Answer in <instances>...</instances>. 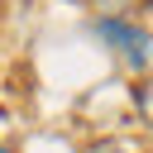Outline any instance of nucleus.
<instances>
[{
  "mask_svg": "<svg viewBox=\"0 0 153 153\" xmlns=\"http://www.w3.org/2000/svg\"><path fill=\"white\" fill-rule=\"evenodd\" d=\"M96 38L110 43L129 67H148V48H153V38H148L139 24H129V19H120V14H105V19H96Z\"/></svg>",
  "mask_w": 153,
  "mask_h": 153,
  "instance_id": "nucleus-1",
  "label": "nucleus"
},
{
  "mask_svg": "<svg viewBox=\"0 0 153 153\" xmlns=\"http://www.w3.org/2000/svg\"><path fill=\"white\" fill-rule=\"evenodd\" d=\"M86 153H139L134 143H124V139H100V143H91Z\"/></svg>",
  "mask_w": 153,
  "mask_h": 153,
  "instance_id": "nucleus-2",
  "label": "nucleus"
},
{
  "mask_svg": "<svg viewBox=\"0 0 153 153\" xmlns=\"http://www.w3.org/2000/svg\"><path fill=\"white\" fill-rule=\"evenodd\" d=\"M139 110H143V120L153 124V81H148V86L139 91Z\"/></svg>",
  "mask_w": 153,
  "mask_h": 153,
  "instance_id": "nucleus-3",
  "label": "nucleus"
},
{
  "mask_svg": "<svg viewBox=\"0 0 153 153\" xmlns=\"http://www.w3.org/2000/svg\"><path fill=\"white\" fill-rule=\"evenodd\" d=\"M0 153H10V148H5V143H0Z\"/></svg>",
  "mask_w": 153,
  "mask_h": 153,
  "instance_id": "nucleus-4",
  "label": "nucleus"
}]
</instances>
